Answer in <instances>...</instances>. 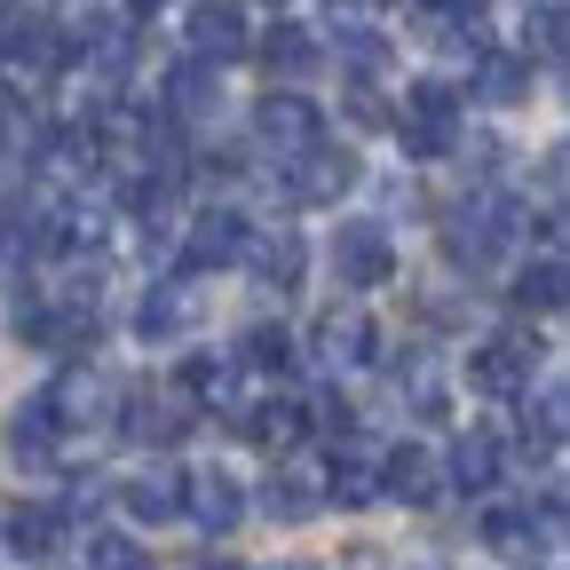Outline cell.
Segmentation results:
<instances>
[{"mask_svg":"<svg viewBox=\"0 0 570 570\" xmlns=\"http://www.w3.org/2000/svg\"><path fill=\"white\" fill-rule=\"evenodd\" d=\"M198 570H238V562H198Z\"/></svg>","mask_w":570,"mask_h":570,"instance_id":"836d02e7","label":"cell"},{"mask_svg":"<svg viewBox=\"0 0 570 570\" xmlns=\"http://www.w3.org/2000/svg\"><path fill=\"white\" fill-rule=\"evenodd\" d=\"M254 135L269 142L277 159H294V151H309V142H325V127H317V104L309 96H262V111H254Z\"/></svg>","mask_w":570,"mask_h":570,"instance_id":"30bf717a","label":"cell"},{"mask_svg":"<svg viewBox=\"0 0 570 570\" xmlns=\"http://www.w3.org/2000/svg\"><path fill=\"white\" fill-rule=\"evenodd\" d=\"M333 269H341V285L373 294V285L396 277V238H389L381 223H341V238H333Z\"/></svg>","mask_w":570,"mask_h":570,"instance_id":"277c9868","label":"cell"},{"mask_svg":"<svg viewBox=\"0 0 570 570\" xmlns=\"http://www.w3.org/2000/svg\"><path fill=\"white\" fill-rule=\"evenodd\" d=\"M63 63V48H56V32L40 24V17H0V80L9 88H32V80H48V71Z\"/></svg>","mask_w":570,"mask_h":570,"instance_id":"52a82bcc","label":"cell"},{"mask_svg":"<svg viewBox=\"0 0 570 570\" xmlns=\"http://www.w3.org/2000/svg\"><path fill=\"white\" fill-rule=\"evenodd\" d=\"M190 325H198L190 285H151L142 309H135V333H142V341H175V333H190Z\"/></svg>","mask_w":570,"mask_h":570,"instance_id":"ffe728a7","label":"cell"},{"mask_svg":"<svg viewBox=\"0 0 570 570\" xmlns=\"http://www.w3.org/2000/svg\"><path fill=\"white\" fill-rule=\"evenodd\" d=\"M562 420H570V404H562V389H539V404L523 412V452H539V460H554V452H562Z\"/></svg>","mask_w":570,"mask_h":570,"instance_id":"4316f807","label":"cell"},{"mask_svg":"<svg viewBox=\"0 0 570 570\" xmlns=\"http://www.w3.org/2000/svg\"><path fill=\"white\" fill-rule=\"evenodd\" d=\"M238 356H246V365L238 373H262V381H285V373H294V333H285V325H246V341H238Z\"/></svg>","mask_w":570,"mask_h":570,"instance_id":"7402d4cb","label":"cell"},{"mask_svg":"<svg viewBox=\"0 0 570 570\" xmlns=\"http://www.w3.org/2000/svg\"><path fill=\"white\" fill-rule=\"evenodd\" d=\"M341 56H348L356 80H373V71L389 63V40H381V32H365V24H348V32H341Z\"/></svg>","mask_w":570,"mask_h":570,"instance_id":"4dcf8cb0","label":"cell"},{"mask_svg":"<svg viewBox=\"0 0 570 570\" xmlns=\"http://www.w3.org/2000/svg\"><path fill=\"white\" fill-rule=\"evenodd\" d=\"M0 17H9V0H0Z\"/></svg>","mask_w":570,"mask_h":570,"instance_id":"d590c367","label":"cell"},{"mask_svg":"<svg viewBox=\"0 0 570 570\" xmlns=\"http://www.w3.org/2000/svg\"><path fill=\"white\" fill-rule=\"evenodd\" d=\"M238 262L262 277V294H294L302 269H309V254H302V238H294V230H254Z\"/></svg>","mask_w":570,"mask_h":570,"instance_id":"5bb4252c","label":"cell"},{"mask_svg":"<svg viewBox=\"0 0 570 570\" xmlns=\"http://www.w3.org/2000/svg\"><path fill=\"white\" fill-rule=\"evenodd\" d=\"M562 40H570V17H562V0H531V9H523V56H539V63H562Z\"/></svg>","mask_w":570,"mask_h":570,"instance_id":"484cf974","label":"cell"},{"mask_svg":"<svg viewBox=\"0 0 570 570\" xmlns=\"http://www.w3.org/2000/svg\"><path fill=\"white\" fill-rule=\"evenodd\" d=\"M119 436H135V444H175V436H183V404H167V396H151V389H127V396H119Z\"/></svg>","mask_w":570,"mask_h":570,"instance_id":"e0dca14e","label":"cell"},{"mask_svg":"<svg viewBox=\"0 0 570 570\" xmlns=\"http://www.w3.org/2000/svg\"><path fill=\"white\" fill-rule=\"evenodd\" d=\"M262 63L277 71V80H309V71L325 63V48H317V32H309V24H277V32L262 40Z\"/></svg>","mask_w":570,"mask_h":570,"instance_id":"44dd1931","label":"cell"},{"mask_svg":"<svg viewBox=\"0 0 570 570\" xmlns=\"http://www.w3.org/2000/svg\"><path fill=\"white\" fill-rule=\"evenodd\" d=\"M262 508H269L277 523H309V515L325 508V475H317L309 460H277V475L262 483Z\"/></svg>","mask_w":570,"mask_h":570,"instance_id":"9a60e30c","label":"cell"},{"mask_svg":"<svg viewBox=\"0 0 570 570\" xmlns=\"http://www.w3.org/2000/svg\"><path fill=\"white\" fill-rule=\"evenodd\" d=\"M396 389L412 396V412H420V420H444V381H436V373H428V365H412V373H396Z\"/></svg>","mask_w":570,"mask_h":570,"instance_id":"1f68e13d","label":"cell"},{"mask_svg":"<svg viewBox=\"0 0 570 570\" xmlns=\"http://www.w3.org/2000/svg\"><path fill=\"white\" fill-rule=\"evenodd\" d=\"M309 348H317V365H325V373H356V365H373L381 333H373V317H365V309H325Z\"/></svg>","mask_w":570,"mask_h":570,"instance_id":"9c48e42d","label":"cell"},{"mask_svg":"<svg viewBox=\"0 0 570 570\" xmlns=\"http://www.w3.org/2000/svg\"><path fill=\"white\" fill-rule=\"evenodd\" d=\"M475 88H483L491 104H515V96L531 88V56H508V48H483V56H475Z\"/></svg>","mask_w":570,"mask_h":570,"instance_id":"d4e9b609","label":"cell"},{"mask_svg":"<svg viewBox=\"0 0 570 570\" xmlns=\"http://www.w3.org/2000/svg\"><path fill=\"white\" fill-rule=\"evenodd\" d=\"M515 230H523V206H515V198H475L468 214H452V223H444V246H452V262L483 269V262H499V246H508Z\"/></svg>","mask_w":570,"mask_h":570,"instance_id":"7a4b0ae2","label":"cell"},{"mask_svg":"<svg viewBox=\"0 0 570 570\" xmlns=\"http://www.w3.org/2000/svg\"><path fill=\"white\" fill-rule=\"evenodd\" d=\"M183 515L206 523V531H238V523H246V491H238V475H223V468L183 475Z\"/></svg>","mask_w":570,"mask_h":570,"instance_id":"4fadbf2b","label":"cell"},{"mask_svg":"<svg viewBox=\"0 0 570 570\" xmlns=\"http://www.w3.org/2000/svg\"><path fill=\"white\" fill-rule=\"evenodd\" d=\"M381 499H396V508H436L444 499V468L428 444H396L381 460Z\"/></svg>","mask_w":570,"mask_h":570,"instance_id":"8fae6325","label":"cell"},{"mask_svg":"<svg viewBox=\"0 0 570 570\" xmlns=\"http://www.w3.org/2000/svg\"><path fill=\"white\" fill-rule=\"evenodd\" d=\"M348 183H356V159L325 151V142H309V151L285 159V198H294V206H333Z\"/></svg>","mask_w":570,"mask_h":570,"instance_id":"ba28073f","label":"cell"},{"mask_svg":"<svg viewBox=\"0 0 570 570\" xmlns=\"http://www.w3.org/2000/svg\"><path fill=\"white\" fill-rule=\"evenodd\" d=\"M246 238H254V223L238 206H206L198 223H190V238H183V269L198 277V269H230L238 254H246Z\"/></svg>","mask_w":570,"mask_h":570,"instance_id":"8992f818","label":"cell"},{"mask_svg":"<svg viewBox=\"0 0 570 570\" xmlns=\"http://www.w3.org/2000/svg\"><path fill=\"white\" fill-rule=\"evenodd\" d=\"M214 104H223V88H214V63H175V80H167V111L175 119H206Z\"/></svg>","mask_w":570,"mask_h":570,"instance_id":"cb8c5ba5","label":"cell"},{"mask_svg":"<svg viewBox=\"0 0 570 570\" xmlns=\"http://www.w3.org/2000/svg\"><path fill=\"white\" fill-rule=\"evenodd\" d=\"M277 570H317V562H277Z\"/></svg>","mask_w":570,"mask_h":570,"instance_id":"e575fe53","label":"cell"},{"mask_svg":"<svg viewBox=\"0 0 570 570\" xmlns=\"http://www.w3.org/2000/svg\"><path fill=\"white\" fill-rule=\"evenodd\" d=\"M325 499H333V508H365V499H381V460L365 444H341L333 468H325Z\"/></svg>","mask_w":570,"mask_h":570,"instance_id":"ac0fdd59","label":"cell"},{"mask_svg":"<svg viewBox=\"0 0 570 570\" xmlns=\"http://www.w3.org/2000/svg\"><path fill=\"white\" fill-rule=\"evenodd\" d=\"M562 302H570V269H562V254L523 262V277H515V309H523V317H562Z\"/></svg>","mask_w":570,"mask_h":570,"instance_id":"d6986e66","label":"cell"},{"mask_svg":"<svg viewBox=\"0 0 570 570\" xmlns=\"http://www.w3.org/2000/svg\"><path fill=\"white\" fill-rule=\"evenodd\" d=\"M183 40H190V63H238L254 48L238 0H198V9L183 17Z\"/></svg>","mask_w":570,"mask_h":570,"instance_id":"3957f363","label":"cell"},{"mask_svg":"<svg viewBox=\"0 0 570 570\" xmlns=\"http://www.w3.org/2000/svg\"><path fill=\"white\" fill-rule=\"evenodd\" d=\"M396 142H404V159H452L460 151V96L444 80H412L404 88Z\"/></svg>","mask_w":570,"mask_h":570,"instance_id":"6da1fadb","label":"cell"},{"mask_svg":"<svg viewBox=\"0 0 570 570\" xmlns=\"http://www.w3.org/2000/svg\"><path fill=\"white\" fill-rule=\"evenodd\" d=\"M119 508H127L135 523H175V515H183V475H175V468L127 475V483H119Z\"/></svg>","mask_w":570,"mask_h":570,"instance_id":"2e32d148","label":"cell"},{"mask_svg":"<svg viewBox=\"0 0 570 570\" xmlns=\"http://www.w3.org/2000/svg\"><path fill=\"white\" fill-rule=\"evenodd\" d=\"M127 9H135V17H159V9H167V0H127Z\"/></svg>","mask_w":570,"mask_h":570,"instance_id":"d6a6232c","label":"cell"},{"mask_svg":"<svg viewBox=\"0 0 570 570\" xmlns=\"http://www.w3.org/2000/svg\"><path fill=\"white\" fill-rule=\"evenodd\" d=\"M420 570H428V562H420Z\"/></svg>","mask_w":570,"mask_h":570,"instance_id":"8d00e7d4","label":"cell"},{"mask_svg":"<svg viewBox=\"0 0 570 570\" xmlns=\"http://www.w3.org/2000/svg\"><path fill=\"white\" fill-rule=\"evenodd\" d=\"M468 381H475L483 396H531V381H539V348H531V333L483 341V348L468 356Z\"/></svg>","mask_w":570,"mask_h":570,"instance_id":"5b68a950","label":"cell"},{"mask_svg":"<svg viewBox=\"0 0 570 570\" xmlns=\"http://www.w3.org/2000/svg\"><path fill=\"white\" fill-rule=\"evenodd\" d=\"M9 436H17V452H24V460H48V452H56V436H63V420H56V396H48V389L17 404V420H9Z\"/></svg>","mask_w":570,"mask_h":570,"instance_id":"603a6c76","label":"cell"},{"mask_svg":"<svg viewBox=\"0 0 570 570\" xmlns=\"http://www.w3.org/2000/svg\"><path fill=\"white\" fill-rule=\"evenodd\" d=\"M88 570H151V554L127 531H88Z\"/></svg>","mask_w":570,"mask_h":570,"instance_id":"f1b7e54d","label":"cell"},{"mask_svg":"<svg viewBox=\"0 0 570 570\" xmlns=\"http://www.w3.org/2000/svg\"><path fill=\"white\" fill-rule=\"evenodd\" d=\"M56 539H63V515H56V508H17V515H9V547H17V554L40 562V554H56Z\"/></svg>","mask_w":570,"mask_h":570,"instance_id":"83f0119b","label":"cell"},{"mask_svg":"<svg viewBox=\"0 0 570 570\" xmlns=\"http://www.w3.org/2000/svg\"><path fill=\"white\" fill-rule=\"evenodd\" d=\"M483 539H491L499 554H523V547H531V508H491V515H483Z\"/></svg>","mask_w":570,"mask_h":570,"instance_id":"f546056e","label":"cell"},{"mask_svg":"<svg viewBox=\"0 0 570 570\" xmlns=\"http://www.w3.org/2000/svg\"><path fill=\"white\" fill-rule=\"evenodd\" d=\"M499 460H508V444H499L491 428H460V444H452L436 468H444V483H452V491H468V499H491V483H499Z\"/></svg>","mask_w":570,"mask_h":570,"instance_id":"7c38bea8","label":"cell"}]
</instances>
